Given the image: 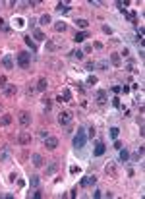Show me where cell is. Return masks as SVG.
<instances>
[{"mask_svg": "<svg viewBox=\"0 0 145 199\" xmlns=\"http://www.w3.org/2000/svg\"><path fill=\"white\" fill-rule=\"evenodd\" d=\"M17 120H20L21 126H29V124H31V114H29V112H21Z\"/></svg>", "mask_w": 145, "mask_h": 199, "instance_id": "7c38bea8", "label": "cell"}, {"mask_svg": "<svg viewBox=\"0 0 145 199\" xmlns=\"http://www.w3.org/2000/svg\"><path fill=\"white\" fill-rule=\"evenodd\" d=\"M50 104H52V103L49 101V99H43V106L47 108V110H49V108H50Z\"/></svg>", "mask_w": 145, "mask_h": 199, "instance_id": "e575fe53", "label": "cell"}, {"mask_svg": "<svg viewBox=\"0 0 145 199\" xmlns=\"http://www.w3.org/2000/svg\"><path fill=\"white\" fill-rule=\"evenodd\" d=\"M70 58L81 60V58H83V52H81V50H72V52H70Z\"/></svg>", "mask_w": 145, "mask_h": 199, "instance_id": "d4e9b609", "label": "cell"}, {"mask_svg": "<svg viewBox=\"0 0 145 199\" xmlns=\"http://www.w3.org/2000/svg\"><path fill=\"white\" fill-rule=\"evenodd\" d=\"M70 172H72V174H76V172H79V166H72V168H70Z\"/></svg>", "mask_w": 145, "mask_h": 199, "instance_id": "b9f144b4", "label": "cell"}, {"mask_svg": "<svg viewBox=\"0 0 145 199\" xmlns=\"http://www.w3.org/2000/svg\"><path fill=\"white\" fill-rule=\"evenodd\" d=\"M95 184H97V178L95 176H85L83 180H81V186H83V187H91Z\"/></svg>", "mask_w": 145, "mask_h": 199, "instance_id": "8fae6325", "label": "cell"}, {"mask_svg": "<svg viewBox=\"0 0 145 199\" xmlns=\"http://www.w3.org/2000/svg\"><path fill=\"white\" fill-rule=\"evenodd\" d=\"M58 160H50L49 164H47V176H52V174H56V170H58Z\"/></svg>", "mask_w": 145, "mask_h": 199, "instance_id": "9c48e42d", "label": "cell"}, {"mask_svg": "<svg viewBox=\"0 0 145 199\" xmlns=\"http://www.w3.org/2000/svg\"><path fill=\"white\" fill-rule=\"evenodd\" d=\"M0 110H2V103H0Z\"/></svg>", "mask_w": 145, "mask_h": 199, "instance_id": "bcb514c9", "label": "cell"}, {"mask_svg": "<svg viewBox=\"0 0 145 199\" xmlns=\"http://www.w3.org/2000/svg\"><path fill=\"white\" fill-rule=\"evenodd\" d=\"M62 47H64V41H47V49H49L50 52L58 50V49H62Z\"/></svg>", "mask_w": 145, "mask_h": 199, "instance_id": "ba28073f", "label": "cell"}, {"mask_svg": "<svg viewBox=\"0 0 145 199\" xmlns=\"http://www.w3.org/2000/svg\"><path fill=\"white\" fill-rule=\"evenodd\" d=\"M87 37H89V31H81V33H76L74 41H76V43H81V41H85Z\"/></svg>", "mask_w": 145, "mask_h": 199, "instance_id": "ac0fdd59", "label": "cell"}, {"mask_svg": "<svg viewBox=\"0 0 145 199\" xmlns=\"http://www.w3.org/2000/svg\"><path fill=\"white\" fill-rule=\"evenodd\" d=\"M85 68H87V70H95L97 66H95V62H91V60H89L87 64H85Z\"/></svg>", "mask_w": 145, "mask_h": 199, "instance_id": "836d02e7", "label": "cell"}, {"mask_svg": "<svg viewBox=\"0 0 145 199\" xmlns=\"http://www.w3.org/2000/svg\"><path fill=\"white\" fill-rule=\"evenodd\" d=\"M41 195H43V192H41V189H37V192L33 193V197H41Z\"/></svg>", "mask_w": 145, "mask_h": 199, "instance_id": "f6af8a7d", "label": "cell"}, {"mask_svg": "<svg viewBox=\"0 0 145 199\" xmlns=\"http://www.w3.org/2000/svg\"><path fill=\"white\" fill-rule=\"evenodd\" d=\"M64 101H72V93H70V89H64Z\"/></svg>", "mask_w": 145, "mask_h": 199, "instance_id": "d6a6232c", "label": "cell"}, {"mask_svg": "<svg viewBox=\"0 0 145 199\" xmlns=\"http://www.w3.org/2000/svg\"><path fill=\"white\" fill-rule=\"evenodd\" d=\"M110 62H112V66H120L122 64V56H120V54H112Z\"/></svg>", "mask_w": 145, "mask_h": 199, "instance_id": "7402d4cb", "label": "cell"}, {"mask_svg": "<svg viewBox=\"0 0 145 199\" xmlns=\"http://www.w3.org/2000/svg\"><path fill=\"white\" fill-rule=\"evenodd\" d=\"M105 151H106V145L103 141H99L97 145H95V157H101V155H105Z\"/></svg>", "mask_w": 145, "mask_h": 199, "instance_id": "5bb4252c", "label": "cell"}, {"mask_svg": "<svg viewBox=\"0 0 145 199\" xmlns=\"http://www.w3.org/2000/svg\"><path fill=\"white\" fill-rule=\"evenodd\" d=\"M33 37L37 39V41H44V33L39 31V29H35V31H33Z\"/></svg>", "mask_w": 145, "mask_h": 199, "instance_id": "4316f807", "label": "cell"}, {"mask_svg": "<svg viewBox=\"0 0 145 199\" xmlns=\"http://www.w3.org/2000/svg\"><path fill=\"white\" fill-rule=\"evenodd\" d=\"M0 124H2V126H10V124H12V114H2Z\"/></svg>", "mask_w": 145, "mask_h": 199, "instance_id": "d6986e66", "label": "cell"}, {"mask_svg": "<svg viewBox=\"0 0 145 199\" xmlns=\"http://www.w3.org/2000/svg\"><path fill=\"white\" fill-rule=\"evenodd\" d=\"M47 87H49V81H47V77H41L39 81H37V91H47Z\"/></svg>", "mask_w": 145, "mask_h": 199, "instance_id": "9a60e30c", "label": "cell"}, {"mask_svg": "<svg viewBox=\"0 0 145 199\" xmlns=\"http://www.w3.org/2000/svg\"><path fill=\"white\" fill-rule=\"evenodd\" d=\"M16 178H17V174H16V172H12V174H10V178H8V180H10V182H16Z\"/></svg>", "mask_w": 145, "mask_h": 199, "instance_id": "60d3db41", "label": "cell"}, {"mask_svg": "<svg viewBox=\"0 0 145 199\" xmlns=\"http://www.w3.org/2000/svg\"><path fill=\"white\" fill-rule=\"evenodd\" d=\"M0 31H4V33H6V31H10V25H8L6 20H2V17H0Z\"/></svg>", "mask_w": 145, "mask_h": 199, "instance_id": "83f0119b", "label": "cell"}, {"mask_svg": "<svg viewBox=\"0 0 145 199\" xmlns=\"http://www.w3.org/2000/svg\"><path fill=\"white\" fill-rule=\"evenodd\" d=\"M95 66L101 68V70H108V60H101V62H97Z\"/></svg>", "mask_w": 145, "mask_h": 199, "instance_id": "f1b7e54d", "label": "cell"}, {"mask_svg": "<svg viewBox=\"0 0 145 199\" xmlns=\"http://www.w3.org/2000/svg\"><path fill=\"white\" fill-rule=\"evenodd\" d=\"M112 104H114V106H120V99L114 97V99H112Z\"/></svg>", "mask_w": 145, "mask_h": 199, "instance_id": "74e56055", "label": "cell"}, {"mask_svg": "<svg viewBox=\"0 0 145 199\" xmlns=\"http://www.w3.org/2000/svg\"><path fill=\"white\" fill-rule=\"evenodd\" d=\"M17 143H20V145H29L31 143V133L29 132H21L20 135H17Z\"/></svg>", "mask_w": 145, "mask_h": 199, "instance_id": "8992f818", "label": "cell"}, {"mask_svg": "<svg viewBox=\"0 0 145 199\" xmlns=\"http://www.w3.org/2000/svg\"><path fill=\"white\" fill-rule=\"evenodd\" d=\"M39 135H41V137L44 139V137H47V135H49V133H47V132H44V130H41V132H39Z\"/></svg>", "mask_w": 145, "mask_h": 199, "instance_id": "ee69618b", "label": "cell"}, {"mask_svg": "<svg viewBox=\"0 0 145 199\" xmlns=\"http://www.w3.org/2000/svg\"><path fill=\"white\" fill-rule=\"evenodd\" d=\"M56 12H58V14H68V12H70V6H68V4H62V2H60V4L56 6Z\"/></svg>", "mask_w": 145, "mask_h": 199, "instance_id": "ffe728a7", "label": "cell"}, {"mask_svg": "<svg viewBox=\"0 0 145 199\" xmlns=\"http://www.w3.org/2000/svg\"><path fill=\"white\" fill-rule=\"evenodd\" d=\"M29 27H31V29L35 31V27H37V21H35V20H31V21H29Z\"/></svg>", "mask_w": 145, "mask_h": 199, "instance_id": "ab89813d", "label": "cell"}, {"mask_svg": "<svg viewBox=\"0 0 145 199\" xmlns=\"http://www.w3.org/2000/svg\"><path fill=\"white\" fill-rule=\"evenodd\" d=\"M29 184H31V187H37V186H39V176L33 174V176L29 178Z\"/></svg>", "mask_w": 145, "mask_h": 199, "instance_id": "484cf974", "label": "cell"}, {"mask_svg": "<svg viewBox=\"0 0 145 199\" xmlns=\"http://www.w3.org/2000/svg\"><path fill=\"white\" fill-rule=\"evenodd\" d=\"M118 132H120L118 128H112V130H110V135H112V137H114V139H116V137H118Z\"/></svg>", "mask_w": 145, "mask_h": 199, "instance_id": "d590c367", "label": "cell"}, {"mask_svg": "<svg viewBox=\"0 0 145 199\" xmlns=\"http://www.w3.org/2000/svg\"><path fill=\"white\" fill-rule=\"evenodd\" d=\"M23 39H25V44H27V47H31V50H33V52L37 50V44H35V41L29 37V35H27V37H23Z\"/></svg>", "mask_w": 145, "mask_h": 199, "instance_id": "44dd1931", "label": "cell"}, {"mask_svg": "<svg viewBox=\"0 0 145 199\" xmlns=\"http://www.w3.org/2000/svg\"><path fill=\"white\" fill-rule=\"evenodd\" d=\"M103 31H105V33H108V35L112 33V29H110V27H108V25H103Z\"/></svg>", "mask_w": 145, "mask_h": 199, "instance_id": "f35d334b", "label": "cell"}, {"mask_svg": "<svg viewBox=\"0 0 145 199\" xmlns=\"http://www.w3.org/2000/svg\"><path fill=\"white\" fill-rule=\"evenodd\" d=\"M58 124L60 126H70L72 124V114L70 112H60L58 114Z\"/></svg>", "mask_w": 145, "mask_h": 199, "instance_id": "5b68a950", "label": "cell"}, {"mask_svg": "<svg viewBox=\"0 0 145 199\" xmlns=\"http://www.w3.org/2000/svg\"><path fill=\"white\" fill-rule=\"evenodd\" d=\"M85 143H87L85 130H83V128H77V133L74 135V147H76V149H83Z\"/></svg>", "mask_w": 145, "mask_h": 199, "instance_id": "6da1fadb", "label": "cell"}, {"mask_svg": "<svg viewBox=\"0 0 145 199\" xmlns=\"http://www.w3.org/2000/svg\"><path fill=\"white\" fill-rule=\"evenodd\" d=\"M4 87H6V77L0 76V89H4Z\"/></svg>", "mask_w": 145, "mask_h": 199, "instance_id": "8d00e7d4", "label": "cell"}, {"mask_svg": "<svg viewBox=\"0 0 145 199\" xmlns=\"http://www.w3.org/2000/svg\"><path fill=\"white\" fill-rule=\"evenodd\" d=\"M2 66H4L6 70H14V60H12L10 54H6V56L2 58Z\"/></svg>", "mask_w": 145, "mask_h": 199, "instance_id": "4fadbf2b", "label": "cell"}, {"mask_svg": "<svg viewBox=\"0 0 145 199\" xmlns=\"http://www.w3.org/2000/svg\"><path fill=\"white\" fill-rule=\"evenodd\" d=\"M87 83H97V77H95V76H91V77L87 79Z\"/></svg>", "mask_w": 145, "mask_h": 199, "instance_id": "7bdbcfd3", "label": "cell"}, {"mask_svg": "<svg viewBox=\"0 0 145 199\" xmlns=\"http://www.w3.org/2000/svg\"><path fill=\"white\" fill-rule=\"evenodd\" d=\"M76 25H77V27H81V29H87L89 21H87V20H83V17H79V20H76Z\"/></svg>", "mask_w": 145, "mask_h": 199, "instance_id": "cb8c5ba5", "label": "cell"}, {"mask_svg": "<svg viewBox=\"0 0 145 199\" xmlns=\"http://www.w3.org/2000/svg\"><path fill=\"white\" fill-rule=\"evenodd\" d=\"M43 25H47V23H50V16L49 14H44V16H41V20H39Z\"/></svg>", "mask_w": 145, "mask_h": 199, "instance_id": "4dcf8cb0", "label": "cell"}, {"mask_svg": "<svg viewBox=\"0 0 145 199\" xmlns=\"http://www.w3.org/2000/svg\"><path fill=\"white\" fill-rule=\"evenodd\" d=\"M44 147H47L49 151H54L58 147V137H54V135H47L44 137Z\"/></svg>", "mask_w": 145, "mask_h": 199, "instance_id": "3957f363", "label": "cell"}, {"mask_svg": "<svg viewBox=\"0 0 145 199\" xmlns=\"http://www.w3.org/2000/svg\"><path fill=\"white\" fill-rule=\"evenodd\" d=\"M2 91H4L6 97H16V93H17V85H14V83H6V87L2 89Z\"/></svg>", "mask_w": 145, "mask_h": 199, "instance_id": "52a82bcc", "label": "cell"}, {"mask_svg": "<svg viewBox=\"0 0 145 199\" xmlns=\"http://www.w3.org/2000/svg\"><path fill=\"white\" fill-rule=\"evenodd\" d=\"M68 29V23H64V21H56V23H54V31H56V33H64Z\"/></svg>", "mask_w": 145, "mask_h": 199, "instance_id": "e0dca14e", "label": "cell"}, {"mask_svg": "<svg viewBox=\"0 0 145 199\" xmlns=\"http://www.w3.org/2000/svg\"><path fill=\"white\" fill-rule=\"evenodd\" d=\"M105 172H106V176H108V178H118V170H116V164H114V162H110V160L106 162Z\"/></svg>", "mask_w": 145, "mask_h": 199, "instance_id": "277c9868", "label": "cell"}, {"mask_svg": "<svg viewBox=\"0 0 145 199\" xmlns=\"http://www.w3.org/2000/svg\"><path fill=\"white\" fill-rule=\"evenodd\" d=\"M128 159H130V155H128V151H126V149H120V160H124V162H126V160H128Z\"/></svg>", "mask_w": 145, "mask_h": 199, "instance_id": "f546056e", "label": "cell"}, {"mask_svg": "<svg viewBox=\"0 0 145 199\" xmlns=\"http://www.w3.org/2000/svg\"><path fill=\"white\" fill-rule=\"evenodd\" d=\"M141 155H143V147H139L138 151L133 153V160H139V159H141Z\"/></svg>", "mask_w": 145, "mask_h": 199, "instance_id": "1f68e13d", "label": "cell"}, {"mask_svg": "<svg viewBox=\"0 0 145 199\" xmlns=\"http://www.w3.org/2000/svg\"><path fill=\"white\" fill-rule=\"evenodd\" d=\"M95 101H97V104H105L106 103V91H97Z\"/></svg>", "mask_w": 145, "mask_h": 199, "instance_id": "2e32d148", "label": "cell"}, {"mask_svg": "<svg viewBox=\"0 0 145 199\" xmlns=\"http://www.w3.org/2000/svg\"><path fill=\"white\" fill-rule=\"evenodd\" d=\"M43 162H44V160H43V157L39 155V153H35V155H31V164H33L35 168H41V166H43Z\"/></svg>", "mask_w": 145, "mask_h": 199, "instance_id": "30bf717a", "label": "cell"}, {"mask_svg": "<svg viewBox=\"0 0 145 199\" xmlns=\"http://www.w3.org/2000/svg\"><path fill=\"white\" fill-rule=\"evenodd\" d=\"M8 157H10V147H4V151L0 153V162L8 160Z\"/></svg>", "mask_w": 145, "mask_h": 199, "instance_id": "603a6c76", "label": "cell"}, {"mask_svg": "<svg viewBox=\"0 0 145 199\" xmlns=\"http://www.w3.org/2000/svg\"><path fill=\"white\" fill-rule=\"evenodd\" d=\"M29 64H31V54L29 52H17V66L29 68Z\"/></svg>", "mask_w": 145, "mask_h": 199, "instance_id": "7a4b0ae2", "label": "cell"}]
</instances>
